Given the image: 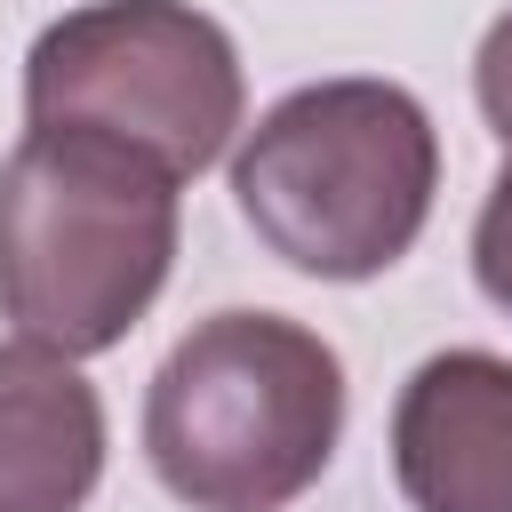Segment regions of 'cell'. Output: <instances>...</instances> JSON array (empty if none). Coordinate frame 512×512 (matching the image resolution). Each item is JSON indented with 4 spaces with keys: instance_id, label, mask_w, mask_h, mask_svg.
<instances>
[{
    "instance_id": "cell-1",
    "label": "cell",
    "mask_w": 512,
    "mask_h": 512,
    "mask_svg": "<svg viewBox=\"0 0 512 512\" xmlns=\"http://www.w3.org/2000/svg\"><path fill=\"white\" fill-rule=\"evenodd\" d=\"M176 184L96 128H24L0 160V320L64 360L112 352L176 264Z\"/></svg>"
},
{
    "instance_id": "cell-2",
    "label": "cell",
    "mask_w": 512,
    "mask_h": 512,
    "mask_svg": "<svg viewBox=\"0 0 512 512\" xmlns=\"http://www.w3.org/2000/svg\"><path fill=\"white\" fill-rule=\"evenodd\" d=\"M440 136L400 80H312L232 152L248 232L304 280H376L432 224Z\"/></svg>"
},
{
    "instance_id": "cell-3",
    "label": "cell",
    "mask_w": 512,
    "mask_h": 512,
    "mask_svg": "<svg viewBox=\"0 0 512 512\" xmlns=\"http://www.w3.org/2000/svg\"><path fill=\"white\" fill-rule=\"evenodd\" d=\"M344 440V360L288 312H208L144 392V456L192 512H280Z\"/></svg>"
},
{
    "instance_id": "cell-4",
    "label": "cell",
    "mask_w": 512,
    "mask_h": 512,
    "mask_svg": "<svg viewBox=\"0 0 512 512\" xmlns=\"http://www.w3.org/2000/svg\"><path fill=\"white\" fill-rule=\"evenodd\" d=\"M248 80L232 32L192 0H88L56 16L24 56L32 128H96L152 152L168 176H200L240 136Z\"/></svg>"
},
{
    "instance_id": "cell-5",
    "label": "cell",
    "mask_w": 512,
    "mask_h": 512,
    "mask_svg": "<svg viewBox=\"0 0 512 512\" xmlns=\"http://www.w3.org/2000/svg\"><path fill=\"white\" fill-rule=\"evenodd\" d=\"M392 480L416 512H512V360L432 352L392 400Z\"/></svg>"
},
{
    "instance_id": "cell-6",
    "label": "cell",
    "mask_w": 512,
    "mask_h": 512,
    "mask_svg": "<svg viewBox=\"0 0 512 512\" xmlns=\"http://www.w3.org/2000/svg\"><path fill=\"white\" fill-rule=\"evenodd\" d=\"M104 480V400L48 344H0V512H80Z\"/></svg>"
},
{
    "instance_id": "cell-7",
    "label": "cell",
    "mask_w": 512,
    "mask_h": 512,
    "mask_svg": "<svg viewBox=\"0 0 512 512\" xmlns=\"http://www.w3.org/2000/svg\"><path fill=\"white\" fill-rule=\"evenodd\" d=\"M472 280L496 312H512V160L496 168L488 200H480V224H472Z\"/></svg>"
},
{
    "instance_id": "cell-8",
    "label": "cell",
    "mask_w": 512,
    "mask_h": 512,
    "mask_svg": "<svg viewBox=\"0 0 512 512\" xmlns=\"http://www.w3.org/2000/svg\"><path fill=\"white\" fill-rule=\"evenodd\" d=\"M472 96H480V120L496 128V144L512 152V8L488 24V40L472 56Z\"/></svg>"
}]
</instances>
